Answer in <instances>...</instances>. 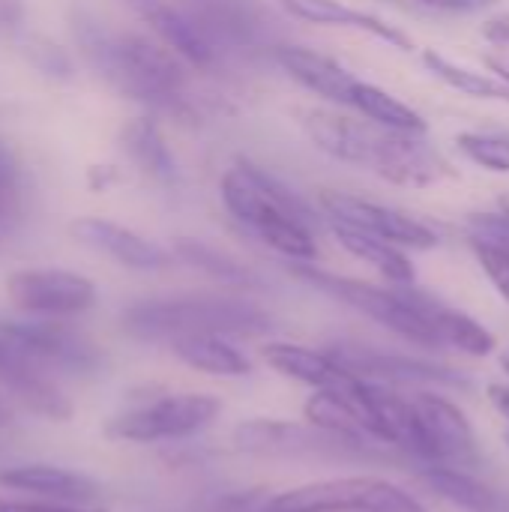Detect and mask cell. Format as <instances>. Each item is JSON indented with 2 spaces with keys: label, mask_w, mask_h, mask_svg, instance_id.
<instances>
[{
  "label": "cell",
  "mask_w": 509,
  "mask_h": 512,
  "mask_svg": "<svg viewBox=\"0 0 509 512\" xmlns=\"http://www.w3.org/2000/svg\"><path fill=\"white\" fill-rule=\"evenodd\" d=\"M24 54L33 60V66H39L42 72H48V75H54V78H69V72H72L66 54H63L54 42H48V39H42V36H30V39L24 42Z\"/></svg>",
  "instance_id": "33"
},
{
  "label": "cell",
  "mask_w": 509,
  "mask_h": 512,
  "mask_svg": "<svg viewBox=\"0 0 509 512\" xmlns=\"http://www.w3.org/2000/svg\"><path fill=\"white\" fill-rule=\"evenodd\" d=\"M0 387L18 405H24L27 411L39 414L45 420L66 423L75 414L69 396L48 378V369L42 363H36L30 354H24L3 333H0Z\"/></svg>",
  "instance_id": "13"
},
{
  "label": "cell",
  "mask_w": 509,
  "mask_h": 512,
  "mask_svg": "<svg viewBox=\"0 0 509 512\" xmlns=\"http://www.w3.org/2000/svg\"><path fill=\"white\" fill-rule=\"evenodd\" d=\"M18 21V0H0V27H12Z\"/></svg>",
  "instance_id": "39"
},
{
  "label": "cell",
  "mask_w": 509,
  "mask_h": 512,
  "mask_svg": "<svg viewBox=\"0 0 509 512\" xmlns=\"http://www.w3.org/2000/svg\"><path fill=\"white\" fill-rule=\"evenodd\" d=\"M219 414L222 402L210 393H168L111 417L105 423V435L123 444L183 441L204 432Z\"/></svg>",
  "instance_id": "6"
},
{
  "label": "cell",
  "mask_w": 509,
  "mask_h": 512,
  "mask_svg": "<svg viewBox=\"0 0 509 512\" xmlns=\"http://www.w3.org/2000/svg\"><path fill=\"white\" fill-rule=\"evenodd\" d=\"M330 231L348 255H354L357 261L378 270L390 285H414V264L402 246L387 243L381 237H372V234L357 231V228L342 225V222H330Z\"/></svg>",
  "instance_id": "23"
},
{
  "label": "cell",
  "mask_w": 509,
  "mask_h": 512,
  "mask_svg": "<svg viewBox=\"0 0 509 512\" xmlns=\"http://www.w3.org/2000/svg\"><path fill=\"white\" fill-rule=\"evenodd\" d=\"M72 33L87 63L123 96L174 108L186 93L183 57L141 33H120L99 21L93 12H72Z\"/></svg>",
  "instance_id": "1"
},
{
  "label": "cell",
  "mask_w": 509,
  "mask_h": 512,
  "mask_svg": "<svg viewBox=\"0 0 509 512\" xmlns=\"http://www.w3.org/2000/svg\"><path fill=\"white\" fill-rule=\"evenodd\" d=\"M378 129L375 123H363L354 120L348 114L339 111H324V108H312L303 114V132L306 138L327 153L336 162L354 165V168H369L372 162V150L378 141Z\"/></svg>",
  "instance_id": "18"
},
{
  "label": "cell",
  "mask_w": 509,
  "mask_h": 512,
  "mask_svg": "<svg viewBox=\"0 0 509 512\" xmlns=\"http://www.w3.org/2000/svg\"><path fill=\"white\" fill-rule=\"evenodd\" d=\"M498 207H501V213H507L509 216V195H501V198H498Z\"/></svg>",
  "instance_id": "42"
},
{
  "label": "cell",
  "mask_w": 509,
  "mask_h": 512,
  "mask_svg": "<svg viewBox=\"0 0 509 512\" xmlns=\"http://www.w3.org/2000/svg\"><path fill=\"white\" fill-rule=\"evenodd\" d=\"M324 213L330 222H342L351 225L357 231H366L372 237H381L387 243H396L402 249H435L441 243L438 231L432 225H426L423 219L390 207V204H378L360 195H348V192H333L324 189L318 195Z\"/></svg>",
  "instance_id": "7"
},
{
  "label": "cell",
  "mask_w": 509,
  "mask_h": 512,
  "mask_svg": "<svg viewBox=\"0 0 509 512\" xmlns=\"http://www.w3.org/2000/svg\"><path fill=\"white\" fill-rule=\"evenodd\" d=\"M261 357L282 378H291L312 390H339L357 375L333 351L327 354V351H315L297 342H267L261 348Z\"/></svg>",
  "instance_id": "20"
},
{
  "label": "cell",
  "mask_w": 509,
  "mask_h": 512,
  "mask_svg": "<svg viewBox=\"0 0 509 512\" xmlns=\"http://www.w3.org/2000/svg\"><path fill=\"white\" fill-rule=\"evenodd\" d=\"M183 9L219 54H255L273 51L276 45L270 15L258 0H186Z\"/></svg>",
  "instance_id": "8"
},
{
  "label": "cell",
  "mask_w": 509,
  "mask_h": 512,
  "mask_svg": "<svg viewBox=\"0 0 509 512\" xmlns=\"http://www.w3.org/2000/svg\"><path fill=\"white\" fill-rule=\"evenodd\" d=\"M483 39H489L498 48H509V12H501V15L483 21Z\"/></svg>",
  "instance_id": "36"
},
{
  "label": "cell",
  "mask_w": 509,
  "mask_h": 512,
  "mask_svg": "<svg viewBox=\"0 0 509 512\" xmlns=\"http://www.w3.org/2000/svg\"><path fill=\"white\" fill-rule=\"evenodd\" d=\"M126 3L153 27L162 45H168L186 63L198 69H210L219 60V51L213 48V42L201 33V27L189 18L183 6H174L171 0H126Z\"/></svg>",
  "instance_id": "19"
},
{
  "label": "cell",
  "mask_w": 509,
  "mask_h": 512,
  "mask_svg": "<svg viewBox=\"0 0 509 512\" xmlns=\"http://www.w3.org/2000/svg\"><path fill=\"white\" fill-rule=\"evenodd\" d=\"M483 63L489 66V72H492L495 78H501L504 84H509V48L483 54Z\"/></svg>",
  "instance_id": "37"
},
{
  "label": "cell",
  "mask_w": 509,
  "mask_h": 512,
  "mask_svg": "<svg viewBox=\"0 0 509 512\" xmlns=\"http://www.w3.org/2000/svg\"><path fill=\"white\" fill-rule=\"evenodd\" d=\"M0 512H105V507H69V504H51L36 498H21V501L0 498Z\"/></svg>",
  "instance_id": "34"
},
{
  "label": "cell",
  "mask_w": 509,
  "mask_h": 512,
  "mask_svg": "<svg viewBox=\"0 0 509 512\" xmlns=\"http://www.w3.org/2000/svg\"><path fill=\"white\" fill-rule=\"evenodd\" d=\"M471 249H474L483 273L495 285V291L509 303V243L486 240V237H474L471 234Z\"/></svg>",
  "instance_id": "32"
},
{
  "label": "cell",
  "mask_w": 509,
  "mask_h": 512,
  "mask_svg": "<svg viewBox=\"0 0 509 512\" xmlns=\"http://www.w3.org/2000/svg\"><path fill=\"white\" fill-rule=\"evenodd\" d=\"M351 372H357L366 381L375 384H450V387H465L468 381L444 366H432L423 360L411 357H396V354H378L366 348H336L333 351Z\"/></svg>",
  "instance_id": "21"
},
{
  "label": "cell",
  "mask_w": 509,
  "mask_h": 512,
  "mask_svg": "<svg viewBox=\"0 0 509 512\" xmlns=\"http://www.w3.org/2000/svg\"><path fill=\"white\" fill-rule=\"evenodd\" d=\"M381 3H390V6H399V9H423L420 0H381Z\"/></svg>",
  "instance_id": "41"
},
{
  "label": "cell",
  "mask_w": 509,
  "mask_h": 512,
  "mask_svg": "<svg viewBox=\"0 0 509 512\" xmlns=\"http://www.w3.org/2000/svg\"><path fill=\"white\" fill-rule=\"evenodd\" d=\"M291 273L312 285L321 294H330L333 300L357 309L360 315L372 318L375 324L387 327L390 333L402 336L405 342H414L420 348H441L432 318H429V297L426 291L414 288V285H372L363 279H351V276H336L327 273L321 267H315L312 261H294Z\"/></svg>",
  "instance_id": "4"
},
{
  "label": "cell",
  "mask_w": 509,
  "mask_h": 512,
  "mask_svg": "<svg viewBox=\"0 0 509 512\" xmlns=\"http://www.w3.org/2000/svg\"><path fill=\"white\" fill-rule=\"evenodd\" d=\"M420 57H423V66L441 84H447L450 90H456L462 96H471V99L507 102L509 105V84H504L501 78H495L492 72H480V69H471L465 63H456L453 57H447V54H441L435 48H426Z\"/></svg>",
  "instance_id": "28"
},
{
  "label": "cell",
  "mask_w": 509,
  "mask_h": 512,
  "mask_svg": "<svg viewBox=\"0 0 509 512\" xmlns=\"http://www.w3.org/2000/svg\"><path fill=\"white\" fill-rule=\"evenodd\" d=\"M171 354L189 369L216 378H243L252 372L249 357L231 342V336H186L171 342Z\"/></svg>",
  "instance_id": "25"
},
{
  "label": "cell",
  "mask_w": 509,
  "mask_h": 512,
  "mask_svg": "<svg viewBox=\"0 0 509 512\" xmlns=\"http://www.w3.org/2000/svg\"><path fill=\"white\" fill-rule=\"evenodd\" d=\"M456 147L468 162L495 174H509V135L504 132L468 129L456 135Z\"/></svg>",
  "instance_id": "31"
},
{
  "label": "cell",
  "mask_w": 509,
  "mask_h": 512,
  "mask_svg": "<svg viewBox=\"0 0 509 512\" xmlns=\"http://www.w3.org/2000/svg\"><path fill=\"white\" fill-rule=\"evenodd\" d=\"M366 171L408 189H426L456 177V168L447 162L441 150H435L426 141V135L393 132V129H378V141Z\"/></svg>",
  "instance_id": "11"
},
{
  "label": "cell",
  "mask_w": 509,
  "mask_h": 512,
  "mask_svg": "<svg viewBox=\"0 0 509 512\" xmlns=\"http://www.w3.org/2000/svg\"><path fill=\"white\" fill-rule=\"evenodd\" d=\"M282 9L291 15V18H300V21H309V24H321V27H345V30H360V33H369L381 42H387L390 48H399V51H411L414 42L411 36L384 21L381 15H372V12H363V9H354L342 0H279Z\"/></svg>",
  "instance_id": "22"
},
{
  "label": "cell",
  "mask_w": 509,
  "mask_h": 512,
  "mask_svg": "<svg viewBox=\"0 0 509 512\" xmlns=\"http://www.w3.org/2000/svg\"><path fill=\"white\" fill-rule=\"evenodd\" d=\"M348 108H354L360 117H366L369 123H375L381 129L411 132V135H426V129H429V123L423 120L420 111H414L411 105H405L402 99H396L384 87H378L372 81H363V78L354 84Z\"/></svg>",
  "instance_id": "27"
},
{
  "label": "cell",
  "mask_w": 509,
  "mask_h": 512,
  "mask_svg": "<svg viewBox=\"0 0 509 512\" xmlns=\"http://www.w3.org/2000/svg\"><path fill=\"white\" fill-rule=\"evenodd\" d=\"M429 315H432V327L438 333L441 348H453V351L468 354V357H489L498 348L495 336L480 321H474L471 315L441 303L438 297H432Z\"/></svg>",
  "instance_id": "29"
},
{
  "label": "cell",
  "mask_w": 509,
  "mask_h": 512,
  "mask_svg": "<svg viewBox=\"0 0 509 512\" xmlns=\"http://www.w3.org/2000/svg\"><path fill=\"white\" fill-rule=\"evenodd\" d=\"M0 333L45 369L87 375L102 366L99 348L57 321H0Z\"/></svg>",
  "instance_id": "12"
},
{
  "label": "cell",
  "mask_w": 509,
  "mask_h": 512,
  "mask_svg": "<svg viewBox=\"0 0 509 512\" xmlns=\"http://www.w3.org/2000/svg\"><path fill=\"white\" fill-rule=\"evenodd\" d=\"M486 396H489L492 408H495L504 420H509V384H501V381L489 384V387H486Z\"/></svg>",
  "instance_id": "38"
},
{
  "label": "cell",
  "mask_w": 509,
  "mask_h": 512,
  "mask_svg": "<svg viewBox=\"0 0 509 512\" xmlns=\"http://www.w3.org/2000/svg\"><path fill=\"white\" fill-rule=\"evenodd\" d=\"M174 255L180 261H186L189 267H195V270H201V273H207V276H213V279H219L225 285H240V288H258L261 285V279L249 267H243L228 252H219V249H213V246H207L201 240L180 237L174 243Z\"/></svg>",
  "instance_id": "30"
},
{
  "label": "cell",
  "mask_w": 509,
  "mask_h": 512,
  "mask_svg": "<svg viewBox=\"0 0 509 512\" xmlns=\"http://www.w3.org/2000/svg\"><path fill=\"white\" fill-rule=\"evenodd\" d=\"M9 300L39 318H72L99 300L96 285L72 270H18L6 279Z\"/></svg>",
  "instance_id": "10"
},
{
  "label": "cell",
  "mask_w": 509,
  "mask_h": 512,
  "mask_svg": "<svg viewBox=\"0 0 509 512\" xmlns=\"http://www.w3.org/2000/svg\"><path fill=\"white\" fill-rule=\"evenodd\" d=\"M423 483L453 507H462L468 512H509V501L495 492L492 486L480 483L471 477L465 468H450V465H432L423 474Z\"/></svg>",
  "instance_id": "26"
},
{
  "label": "cell",
  "mask_w": 509,
  "mask_h": 512,
  "mask_svg": "<svg viewBox=\"0 0 509 512\" xmlns=\"http://www.w3.org/2000/svg\"><path fill=\"white\" fill-rule=\"evenodd\" d=\"M120 324L132 339L171 345L186 336H261L273 318L240 297H162L132 303Z\"/></svg>",
  "instance_id": "3"
},
{
  "label": "cell",
  "mask_w": 509,
  "mask_h": 512,
  "mask_svg": "<svg viewBox=\"0 0 509 512\" xmlns=\"http://www.w3.org/2000/svg\"><path fill=\"white\" fill-rule=\"evenodd\" d=\"M219 195L231 219L273 252L288 261L318 258V243L312 234L315 213L279 177L240 159L222 174Z\"/></svg>",
  "instance_id": "2"
},
{
  "label": "cell",
  "mask_w": 509,
  "mask_h": 512,
  "mask_svg": "<svg viewBox=\"0 0 509 512\" xmlns=\"http://www.w3.org/2000/svg\"><path fill=\"white\" fill-rule=\"evenodd\" d=\"M411 399L417 429H420V444H423V459L432 465H450V468H471L477 465V438L474 429L450 399L417 390Z\"/></svg>",
  "instance_id": "9"
},
{
  "label": "cell",
  "mask_w": 509,
  "mask_h": 512,
  "mask_svg": "<svg viewBox=\"0 0 509 512\" xmlns=\"http://www.w3.org/2000/svg\"><path fill=\"white\" fill-rule=\"evenodd\" d=\"M507 441H509V435H507Z\"/></svg>",
  "instance_id": "43"
},
{
  "label": "cell",
  "mask_w": 509,
  "mask_h": 512,
  "mask_svg": "<svg viewBox=\"0 0 509 512\" xmlns=\"http://www.w3.org/2000/svg\"><path fill=\"white\" fill-rule=\"evenodd\" d=\"M12 420H15V417H12V408H9V402L0 396V429H9Z\"/></svg>",
  "instance_id": "40"
},
{
  "label": "cell",
  "mask_w": 509,
  "mask_h": 512,
  "mask_svg": "<svg viewBox=\"0 0 509 512\" xmlns=\"http://www.w3.org/2000/svg\"><path fill=\"white\" fill-rule=\"evenodd\" d=\"M264 512H429L411 492L381 477H336L273 495Z\"/></svg>",
  "instance_id": "5"
},
{
  "label": "cell",
  "mask_w": 509,
  "mask_h": 512,
  "mask_svg": "<svg viewBox=\"0 0 509 512\" xmlns=\"http://www.w3.org/2000/svg\"><path fill=\"white\" fill-rule=\"evenodd\" d=\"M273 63L291 75L300 87H306L309 93L333 102V105H345L351 102L354 84L360 81L348 66H342L339 60H333L330 54H321L315 48L306 45H291V42H276L270 51Z\"/></svg>",
  "instance_id": "17"
},
{
  "label": "cell",
  "mask_w": 509,
  "mask_h": 512,
  "mask_svg": "<svg viewBox=\"0 0 509 512\" xmlns=\"http://www.w3.org/2000/svg\"><path fill=\"white\" fill-rule=\"evenodd\" d=\"M0 486L36 501L69 504V507H102V486L93 477L45 462H24V465L3 468Z\"/></svg>",
  "instance_id": "14"
},
{
  "label": "cell",
  "mask_w": 509,
  "mask_h": 512,
  "mask_svg": "<svg viewBox=\"0 0 509 512\" xmlns=\"http://www.w3.org/2000/svg\"><path fill=\"white\" fill-rule=\"evenodd\" d=\"M420 3L423 9H435V12H483L498 0H420Z\"/></svg>",
  "instance_id": "35"
},
{
  "label": "cell",
  "mask_w": 509,
  "mask_h": 512,
  "mask_svg": "<svg viewBox=\"0 0 509 512\" xmlns=\"http://www.w3.org/2000/svg\"><path fill=\"white\" fill-rule=\"evenodd\" d=\"M72 237L108 258H114L120 267L129 270H141V273H156L171 267L174 252L162 249L159 243L147 240L144 234L111 222V219H99V216H81L72 222Z\"/></svg>",
  "instance_id": "15"
},
{
  "label": "cell",
  "mask_w": 509,
  "mask_h": 512,
  "mask_svg": "<svg viewBox=\"0 0 509 512\" xmlns=\"http://www.w3.org/2000/svg\"><path fill=\"white\" fill-rule=\"evenodd\" d=\"M234 444L246 453L258 456H297V453H324V450H339L351 447L360 450L363 444L330 435L318 426H297L288 420H249L234 429Z\"/></svg>",
  "instance_id": "16"
},
{
  "label": "cell",
  "mask_w": 509,
  "mask_h": 512,
  "mask_svg": "<svg viewBox=\"0 0 509 512\" xmlns=\"http://www.w3.org/2000/svg\"><path fill=\"white\" fill-rule=\"evenodd\" d=\"M120 147L147 177H153L159 183H177L180 168H177V159H174L156 120L132 117L120 129Z\"/></svg>",
  "instance_id": "24"
}]
</instances>
